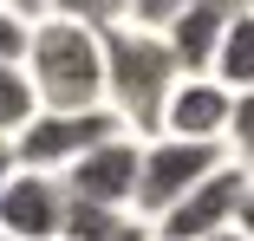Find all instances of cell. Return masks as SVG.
Returning a JSON list of instances; mask_svg holds the SVG:
<instances>
[{
	"instance_id": "obj_1",
	"label": "cell",
	"mask_w": 254,
	"mask_h": 241,
	"mask_svg": "<svg viewBox=\"0 0 254 241\" xmlns=\"http://www.w3.org/2000/svg\"><path fill=\"white\" fill-rule=\"evenodd\" d=\"M20 72L33 85V105L39 111H98V105H105V46H98L91 26L65 20V13L26 20Z\"/></svg>"
},
{
	"instance_id": "obj_12",
	"label": "cell",
	"mask_w": 254,
	"mask_h": 241,
	"mask_svg": "<svg viewBox=\"0 0 254 241\" xmlns=\"http://www.w3.org/2000/svg\"><path fill=\"white\" fill-rule=\"evenodd\" d=\"M33 111H39V105H33V85H26L20 59H0V137H13Z\"/></svg>"
},
{
	"instance_id": "obj_16",
	"label": "cell",
	"mask_w": 254,
	"mask_h": 241,
	"mask_svg": "<svg viewBox=\"0 0 254 241\" xmlns=\"http://www.w3.org/2000/svg\"><path fill=\"white\" fill-rule=\"evenodd\" d=\"M7 7H13V13H20V20H39V13H46V7H53V0H7Z\"/></svg>"
},
{
	"instance_id": "obj_9",
	"label": "cell",
	"mask_w": 254,
	"mask_h": 241,
	"mask_svg": "<svg viewBox=\"0 0 254 241\" xmlns=\"http://www.w3.org/2000/svg\"><path fill=\"white\" fill-rule=\"evenodd\" d=\"M248 13V7H241ZM235 13H215V7H202V0H189V7L163 26V46H170V59H176V72L183 78H209V59H215V39H222V26H228Z\"/></svg>"
},
{
	"instance_id": "obj_18",
	"label": "cell",
	"mask_w": 254,
	"mask_h": 241,
	"mask_svg": "<svg viewBox=\"0 0 254 241\" xmlns=\"http://www.w3.org/2000/svg\"><path fill=\"white\" fill-rule=\"evenodd\" d=\"M7 176H13V150H7V137H0V189H7Z\"/></svg>"
},
{
	"instance_id": "obj_20",
	"label": "cell",
	"mask_w": 254,
	"mask_h": 241,
	"mask_svg": "<svg viewBox=\"0 0 254 241\" xmlns=\"http://www.w3.org/2000/svg\"><path fill=\"white\" fill-rule=\"evenodd\" d=\"M0 241H7V235H0Z\"/></svg>"
},
{
	"instance_id": "obj_6",
	"label": "cell",
	"mask_w": 254,
	"mask_h": 241,
	"mask_svg": "<svg viewBox=\"0 0 254 241\" xmlns=\"http://www.w3.org/2000/svg\"><path fill=\"white\" fill-rule=\"evenodd\" d=\"M137 150H143V137H130V130H118V137H105V143H91V150L59 176L65 196H72V202H98V209H124V215H130Z\"/></svg>"
},
{
	"instance_id": "obj_11",
	"label": "cell",
	"mask_w": 254,
	"mask_h": 241,
	"mask_svg": "<svg viewBox=\"0 0 254 241\" xmlns=\"http://www.w3.org/2000/svg\"><path fill=\"white\" fill-rule=\"evenodd\" d=\"M124 222H137V215H124V209H98V202H72V196H65L59 241H111Z\"/></svg>"
},
{
	"instance_id": "obj_19",
	"label": "cell",
	"mask_w": 254,
	"mask_h": 241,
	"mask_svg": "<svg viewBox=\"0 0 254 241\" xmlns=\"http://www.w3.org/2000/svg\"><path fill=\"white\" fill-rule=\"evenodd\" d=\"M209 241H254V228H222V235H209Z\"/></svg>"
},
{
	"instance_id": "obj_14",
	"label": "cell",
	"mask_w": 254,
	"mask_h": 241,
	"mask_svg": "<svg viewBox=\"0 0 254 241\" xmlns=\"http://www.w3.org/2000/svg\"><path fill=\"white\" fill-rule=\"evenodd\" d=\"M189 7V0H130L124 7V26H143V33H163L176 13Z\"/></svg>"
},
{
	"instance_id": "obj_4",
	"label": "cell",
	"mask_w": 254,
	"mask_h": 241,
	"mask_svg": "<svg viewBox=\"0 0 254 241\" xmlns=\"http://www.w3.org/2000/svg\"><path fill=\"white\" fill-rule=\"evenodd\" d=\"M124 124L98 105V111H33L13 137H7V150H13V170H39V176H65L91 143H105L118 137Z\"/></svg>"
},
{
	"instance_id": "obj_3",
	"label": "cell",
	"mask_w": 254,
	"mask_h": 241,
	"mask_svg": "<svg viewBox=\"0 0 254 241\" xmlns=\"http://www.w3.org/2000/svg\"><path fill=\"white\" fill-rule=\"evenodd\" d=\"M248 209H254V170L228 157L150 222V241H209L222 228H248Z\"/></svg>"
},
{
	"instance_id": "obj_13",
	"label": "cell",
	"mask_w": 254,
	"mask_h": 241,
	"mask_svg": "<svg viewBox=\"0 0 254 241\" xmlns=\"http://www.w3.org/2000/svg\"><path fill=\"white\" fill-rule=\"evenodd\" d=\"M124 7H130V0H53L46 13H65V20L91 26V33H105V26H118V20H124Z\"/></svg>"
},
{
	"instance_id": "obj_7",
	"label": "cell",
	"mask_w": 254,
	"mask_h": 241,
	"mask_svg": "<svg viewBox=\"0 0 254 241\" xmlns=\"http://www.w3.org/2000/svg\"><path fill=\"white\" fill-rule=\"evenodd\" d=\"M235 98H241V91H228V85H215V78H202V72H195V78H176V85H170V98H163V111H157V137L222 143Z\"/></svg>"
},
{
	"instance_id": "obj_15",
	"label": "cell",
	"mask_w": 254,
	"mask_h": 241,
	"mask_svg": "<svg viewBox=\"0 0 254 241\" xmlns=\"http://www.w3.org/2000/svg\"><path fill=\"white\" fill-rule=\"evenodd\" d=\"M20 53H26V20L0 0V59H20Z\"/></svg>"
},
{
	"instance_id": "obj_10",
	"label": "cell",
	"mask_w": 254,
	"mask_h": 241,
	"mask_svg": "<svg viewBox=\"0 0 254 241\" xmlns=\"http://www.w3.org/2000/svg\"><path fill=\"white\" fill-rule=\"evenodd\" d=\"M209 78L228 85V91H254V13H235L215 39V59H209Z\"/></svg>"
},
{
	"instance_id": "obj_2",
	"label": "cell",
	"mask_w": 254,
	"mask_h": 241,
	"mask_svg": "<svg viewBox=\"0 0 254 241\" xmlns=\"http://www.w3.org/2000/svg\"><path fill=\"white\" fill-rule=\"evenodd\" d=\"M105 46V111L130 130V137H157V111L170 98V85L183 78L163 33H143V26H105L98 33Z\"/></svg>"
},
{
	"instance_id": "obj_5",
	"label": "cell",
	"mask_w": 254,
	"mask_h": 241,
	"mask_svg": "<svg viewBox=\"0 0 254 241\" xmlns=\"http://www.w3.org/2000/svg\"><path fill=\"white\" fill-rule=\"evenodd\" d=\"M215 163H228L222 143H183V137H143L137 150V189H130V215L150 228L176 196H189V189L209 176Z\"/></svg>"
},
{
	"instance_id": "obj_8",
	"label": "cell",
	"mask_w": 254,
	"mask_h": 241,
	"mask_svg": "<svg viewBox=\"0 0 254 241\" xmlns=\"http://www.w3.org/2000/svg\"><path fill=\"white\" fill-rule=\"evenodd\" d=\"M65 222V182L39 176V170H13L0 189V235L7 241H59Z\"/></svg>"
},
{
	"instance_id": "obj_17",
	"label": "cell",
	"mask_w": 254,
	"mask_h": 241,
	"mask_svg": "<svg viewBox=\"0 0 254 241\" xmlns=\"http://www.w3.org/2000/svg\"><path fill=\"white\" fill-rule=\"evenodd\" d=\"M111 241H150V228H143V222H124V228H118Z\"/></svg>"
}]
</instances>
